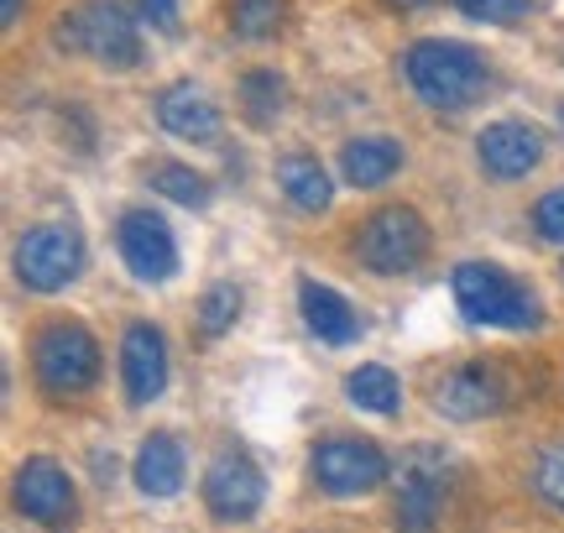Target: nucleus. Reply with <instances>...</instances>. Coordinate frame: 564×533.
I'll list each match as a JSON object with an SVG mask.
<instances>
[{
    "label": "nucleus",
    "instance_id": "nucleus-1",
    "mask_svg": "<svg viewBox=\"0 0 564 533\" xmlns=\"http://www.w3.org/2000/svg\"><path fill=\"white\" fill-rule=\"evenodd\" d=\"M403 74H408V89L429 110H470L486 95V84H491L486 58L470 42H455V37L413 42L403 53Z\"/></svg>",
    "mask_w": 564,
    "mask_h": 533
},
{
    "label": "nucleus",
    "instance_id": "nucleus-2",
    "mask_svg": "<svg viewBox=\"0 0 564 533\" xmlns=\"http://www.w3.org/2000/svg\"><path fill=\"white\" fill-rule=\"evenodd\" d=\"M455 308L470 325L486 329H539L544 325V304L528 283H518L502 262H460L455 266Z\"/></svg>",
    "mask_w": 564,
    "mask_h": 533
},
{
    "label": "nucleus",
    "instance_id": "nucleus-3",
    "mask_svg": "<svg viewBox=\"0 0 564 533\" xmlns=\"http://www.w3.org/2000/svg\"><path fill=\"white\" fill-rule=\"evenodd\" d=\"M32 377L47 398H84L100 382V340L79 319H47L32 335Z\"/></svg>",
    "mask_w": 564,
    "mask_h": 533
},
{
    "label": "nucleus",
    "instance_id": "nucleus-4",
    "mask_svg": "<svg viewBox=\"0 0 564 533\" xmlns=\"http://www.w3.org/2000/svg\"><path fill=\"white\" fill-rule=\"evenodd\" d=\"M141 17H131L121 0H84L58 26V42L105 68H137L141 63Z\"/></svg>",
    "mask_w": 564,
    "mask_h": 533
},
{
    "label": "nucleus",
    "instance_id": "nucleus-5",
    "mask_svg": "<svg viewBox=\"0 0 564 533\" xmlns=\"http://www.w3.org/2000/svg\"><path fill=\"white\" fill-rule=\"evenodd\" d=\"M449 497V455L440 445H413L392 471V529L434 533Z\"/></svg>",
    "mask_w": 564,
    "mask_h": 533
},
{
    "label": "nucleus",
    "instance_id": "nucleus-6",
    "mask_svg": "<svg viewBox=\"0 0 564 533\" xmlns=\"http://www.w3.org/2000/svg\"><path fill=\"white\" fill-rule=\"evenodd\" d=\"M356 262L377 278H398V272H413V266L429 257V226L413 205H387V209H371L356 230Z\"/></svg>",
    "mask_w": 564,
    "mask_h": 533
},
{
    "label": "nucleus",
    "instance_id": "nucleus-7",
    "mask_svg": "<svg viewBox=\"0 0 564 533\" xmlns=\"http://www.w3.org/2000/svg\"><path fill=\"white\" fill-rule=\"evenodd\" d=\"M11 266H17V283L26 293H63L84 272V236L74 226H63V220L26 226L17 236Z\"/></svg>",
    "mask_w": 564,
    "mask_h": 533
},
{
    "label": "nucleus",
    "instance_id": "nucleus-8",
    "mask_svg": "<svg viewBox=\"0 0 564 533\" xmlns=\"http://www.w3.org/2000/svg\"><path fill=\"white\" fill-rule=\"evenodd\" d=\"M308 476L329 497H366L392 476V460L366 434H324L319 445L308 450Z\"/></svg>",
    "mask_w": 564,
    "mask_h": 533
},
{
    "label": "nucleus",
    "instance_id": "nucleus-9",
    "mask_svg": "<svg viewBox=\"0 0 564 533\" xmlns=\"http://www.w3.org/2000/svg\"><path fill=\"white\" fill-rule=\"evenodd\" d=\"M11 502L21 518H32L37 529H68L79 518V492L74 476L53 455H26L11 476Z\"/></svg>",
    "mask_w": 564,
    "mask_h": 533
},
{
    "label": "nucleus",
    "instance_id": "nucleus-10",
    "mask_svg": "<svg viewBox=\"0 0 564 533\" xmlns=\"http://www.w3.org/2000/svg\"><path fill=\"white\" fill-rule=\"evenodd\" d=\"M267 502V476L262 466L241 450V445H225L215 450L209 471H204V508L215 523H251Z\"/></svg>",
    "mask_w": 564,
    "mask_h": 533
},
{
    "label": "nucleus",
    "instance_id": "nucleus-11",
    "mask_svg": "<svg viewBox=\"0 0 564 533\" xmlns=\"http://www.w3.org/2000/svg\"><path fill=\"white\" fill-rule=\"evenodd\" d=\"M116 247L137 283H167L178 272V236L158 209H126L116 220Z\"/></svg>",
    "mask_w": 564,
    "mask_h": 533
},
{
    "label": "nucleus",
    "instance_id": "nucleus-12",
    "mask_svg": "<svg viewBox=\"0 0 564 533\" xmlns=\"http://www.w3.org/2000/svg\"><path fill=\"white\" fill-rule=\"evenodd\" d=\"M502 403H507V382L491 361H460V367H449L434 382V409L444 418H455V424H481L491 413H502Z\"/></svg>",
    "mask_w": 564,
    "mask_h": 533
},
{
    "label": "nucleus",
    "instance_id": "nucleus-13",
    "mask_svg": "<svg viewBox=\"0 0 564 533\" xmlns=\"http://www.w3.org/2000/svg\"><path fill=\"white\" fill-rule=\"evenodd\" d=\"M167 340H162V329L152 319H131L121 335V388H126V403H158L162 392H167Z\"/></svg>",
    "mask_w": 564,
    "mask_h": 533
},
{
    "label": "nucleus",
    "instance_id": "nucleus-14",
    "mask_svg": "<svg viewBox=\"0 0 564 533\" xmlns=\"http://www.w3.org/2000/svg\"><path fill=\"white\" fill-rule=\"evenodd\" d=\"M476 163L497 184H518L544 163V131L528 121H491L476 131Z\"/></svg>",
    "mask_w": 564,
    "mask_h": 533
},
{
    "label": "nucleus",
    "instance_id": "nucleus-15",
    "mask_svg": "<svg viewBox=\"0 0 564 533\" xmlns=\"http://www.w3.org/2000/svg\"><path fill=\"white\" fill-rule=\"evenodd\" d=\"M158 121H162V131H173L178 142L209 146L215 137H220V110H215V100L188 79L167 84V89L158 95Z\"/></svg>",
    "mask_w": 564,
    "mask_h": 533
},
{
    "label": "nucleus",
    "instance_id": "nucleus-16",
    "mask_svg": "<svg viewBox=\"0 0 564 533\" xmlns=\"http://www.w3.org/2000/svg\"><path fill=\"white\" fill-rule=\"evenodd\" d=\"M131 476H137V492L141 497H178L183 492V476H188V455H183V439L178 434H147L141 439L137 460H131Z\"/></svg>",
    "mask_w": 564,
    "mask_h": 533
},
{
    "label": "nucleus",
    "instance_id": "nucleus-17",
    "mask_svg": "<svg viewBox=\"0 0 564 533\" xmlns=\"http://www.w3.org/2000/svg\"><path fill=\"white\" fill-rule=\"evenodd\" d=\"M299 308H303L308 335H319L324 346H356V340H361V319H356V308L345 304L329 283H319V278H303L299 283Z\"/></svg>",
    "mask_w": 564,
    "mask_h": 533
},
{
    "label": "nucleus",
    "instance_id": "nucleus-18",
    "mask_svg": "<svg viewBox=\"0 0 564 533\" xmlns=\"http://www.w3.org/2000/svg\"><path fill=\"white\" fill-rule=\"evenodd\" d=\"M403 167V142L398 137H356L340 152V173L350 188H382Z\"/></svg>",
    "mask_w": 564,
    "mask_h": 533
},
{
    "label": "nucleus",
    "instance_id": "nucleus-19",
    "mask_svg": "<svg viewBox=\"0 0 564 533\" xmlns=\"http://www.w3.org/2000/svg\"><path fill=\"white\" fill-rule=\"evenodd\" d=\"M278 188L288 194V205H299L303 215H324V209L335 205V184H329V173H324L319 157H308V152H288V157H282Z\"/></svg>",
    "mask_w": 564,
    "mask_h": 533
},
{
    "label": "nucleus",
    "instance_id": "nucleus-20",
    "mask_svg": "<svg viewBox=\"0 0 564 533\" xmlns=\"http://www.w3.org/2000/svg\"><path fill=\"white\" fill-rule=\"evenodd\" d=\"M147 184L158 188L162 199H173V205H183V209H204L209 199H215V184L204 178L199 167L173 163V157H162V163L147 167Z\"/></svg>",
    "mask_w": 564,
    "mask_h": 533
},
{
    "label": "nucleus",
    "instance_id": "nucleus-21",
    "mask_svg": "<svg viewBox=\"0 0 564 533\" xmlns=\"http://www.w3.org/2000/svg\"><path fill=\"white\" fill-rule=\"evenodd\" d=\"M345 398L356 403V409L366 413H382V418H392V413L403 409V388H398V377L387 367H377V361H366V367H356L350 377H345Z\"/></svg>",
    "mask_w": 564,
    "mask_h": 533
},
{
    "label": "nucleus",
    "instance_id": "nucleus-22",
    "mask_svg": "<svg viewBox=\"0 0 564 533\" xmlns=\"http://www.w3.org/2000/svg\"><path fill=\"white\" fill-rule=\"evenodd\" d=\"M288 0H225V26L246 42H267L282 32Z\"/></svg>",
    "mask_w": 564,
    "mask_h": 533
},
{
    "label": "nucleus",
    "instance_id": "nucleus-23",
    "mask_svg": "<svg viewBox=\"0 0 564 533\" xmlns=\"http://www.w3.org/2000/svg\"><path fill=\"white\" fill-rule=\"evenodd\" d=\"M241 116L251 126H272L282 116V105H288V84L272 74V68H251V74H241Z\"/></svg>",
    "mask_w": 564,
    "mask_h": 533
},
{
    "label": "nucleus",
    "instance_id": "nucleus-24",
    "mask_svg": "<svg viewBox=\"0 0 564 533\" xmlns=\"http://www.w3.org/2000/svg\"><path fill=\"white\" fill-rule=\"evenodd\" d=\"M528 487H533V497H539L544 508L564 513V434L560 439H544V445L533 450V460H528Z\"/></svg>",
    "mask_w": 564,
    "mask_h": 533
},
{
    "label": "nucleus",
    "instance_id": "nucleus-25",
    "mask_svg": "<svg viewBox=\"0 0 564 533\" xmlns=\"http://www.w3.org/2000/svg\"><path fill=\"white\" fill-rule=\"evenodd\" d=\"M199 335L204 340H220L225 329H236V319H241V287L236 283H215L209 293L199 298Z\"/></svg>",
    "mask_w": 564,
    "mask_h": 533
},
{
    "label": "nucleus",
    "instance_id": "nucleus-26",
    "mask_svg": "<svg viewBox=\"0 0 564 533\" xmlns=\"http://www.w3.org/2000/svg\"><path fill=\"white\" fill-rule=\"evenodd\" d=\"M455 11L465 21H481V26H512L528 17V0H455Z\"/></svg>",
    "mask_w": 564,
    "mask_h": 533
},
{
    "label": "nucleus",
    "instance_id": "nucleus-27",
    "mask_svg": "<svg viewBox=\"0 0 564 533\" xmlns=\"http://www.w3.org/2000/svg\"><path fill=\"white\" fill-rule=\"evenodd\" d=\"M533 236L549 241V247H564V184L549 188L544 199L533 205Z\"/></svg>",
    "mask_w": 564,
    "mask_h": 533
},
{
    "label": "nucleus",
    "instance_id": "nucleus-28",
    "mask_svg": "<svg viewBox=\"0 0 564 533\" xmlns=\"http://www.w3.org/2000/svg\"><path fill=\"white\" fill-rule=\"evenodd\" d=\"M137 17H141V26H152V32H162V37H178L183 32L178 0H137Z\"/></svg>",
    "mask_w": 564,
    "mask_h": 533
},
{
    "label": "nucleus",
    "instance_id": "nucleus-29",
    "mask_svg": "<svg viewBox=\"0 0 564 533\" xmlns=\"http://www.w3.org/2000/svg\"><path fill=\"white\" fill-rule=\"evenodd\" d=\"M21 11H26V0H0V21H6V26H17Z\"/></svg>",
    "mask_w": 564,
    "mask_h": 533
},
{
    "label": "nucleus",
    "instance_id": "nucleus-30",
    "mask_svg": "<svg viewBox=\"0 0 564 533\" xmlns=\"http://www.w3.org/2000/svg\"><path fill=\"white\" fill-rule=\"evenodd\" d=\"M387 6H398V11H419L423 0H387Z\"/></svg>",
    "mask_w": 564,
    "mask_h": 533
},
{
    "label": "nucleus",
    "instance_id": "nucleus-31",
    "mask_svg": "<svg viewBox=\"0 0 564 533\" xmlns=\"http://www.w3.org/2000/svg\"><path fill=\"white\" fill-rule=\"evenodd\" d=\"M560 126H564V105H560Z\"/></svg>",
    "mask_w": 564,
    "mask_h": 533
},
{
    "label": "nucleus",
    "instance_id": "nucleus-32",
    "mask_svg": "<svg viewBox=\"0 0 564 533\" xmlns=\"http://www.w3.org/2000/svg\"><path fill=\"white\" fill-rule=\"evenodd\" d=\"M560 278H564V266H560Z\"/></svg>",
    "mask_w": 564,
    "mask_h": 533
}]
</instances>
